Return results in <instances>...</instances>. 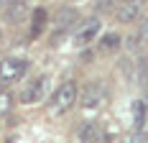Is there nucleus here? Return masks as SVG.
<instances>
[{
    "mask_svg": "<svg viewBox=\"0 0 148 143\" xmlns=\"http://www.w3.org/2000/svg\"><path fill=\"white\" fill-rule=\"evenodd\" d=\"M26 69H28V61L26 59H3L0 61V82H18L23 74H26Z\"/></svg>",
    "mask_w": 148,
    "mask_h": 143,
    "instance_id": "f03ea898",
    "label": "nucleus"
},
{
    "mask_svg": "<svg viewBox=\"0 0 148 143\" xmlns=\"http://www.w3.org/2000/svg\"><path fill=\"white\" fill-rule=\"evenodd\" d=\"M10 107H13V97H10L8 92H0V118L8 113Z\"/></svg>",
    "mask_w": 148,
    "mask_h": 143,
    "instance_id": "4468645a",
    "label": "nucleus"
},
{
    "mask_svg": "<svg viewBox=\"0 0 148 143\" xmlns=\"http://www.w3.org/2000/svg\"><path fill=\"white\" fill-rule=\"evenodd\" d=\"M44 87H46V77H38V79H33L26 89H23V95H21V102H26V105H31V102L41 100V95H44Z\"/></svg>",
    "mask_w": 148,
    "mask_h": 143,
    "instance_id": "0eeeda50",
    "label": "nucleus"
},
{
    "mask_svg": "<svg viewBox=\"0 0 148 143\" xmlns=\"http://www.w3.org/2000/svg\"><path fill=\"white\" fill-rule=\"evenodd\" d=\"M123 0H97L95 3V10L97 13H110V10H118V5Z\"/></svg>",
    "mask_w": 148,
    "mask_h": 143,
    "instance_id": "f8f14e48",
    "label": "nucleus"
},
{
    "mask_svg": "<svg viewBox=\"0 0 148 143\" xmlns=\"http://www.w3.org/2000/svg\"><path fill=\"white\" fill-rule=\"evenodd\" d=\"M146 38H148V21L143 23V26H140V31L135 33L133 38H130V46H140V43L146 41Z\"/></svg>",
    "mask_w": 148,
    "mask_h": 143,
    "instance_id": "ddd939ff",
    "label": "nucleus"
},
{
    "mask_svg": "<svg viewBox=\"0 0 148 143\" xmlns=\"http://www.w3.org/2000/svg\"><path fill=\"white\" fill-rule=\"evenodd\" d=\"M120 143H128V141H120Z\"/></svg>",
    "mask_w": 148,
    "mask_h": 143,
    "instance_id": "dca6fc26",
    "label": "nucleus"
},
{
    "mask_svg": "<svg viewBox=\"0 0 148 143\" xmlns=\"http://www.w3.org/2000/svg\"><path fill=\"white\" fill-rule=\"evenodd\" d=\"M102 138V125L100 123H82L79 128V143H97Z\"/></svg>",
    "mask_w": 148,
    "mask_h": 143,
    "instance_id": "6e6552de",
    "label": "nucleus"
},
{
    "mask_svg": "<svg viewBox=\"0 0 148 143\" xmlns=\"http://www.w3.org/2000/svg\"><path fill=\"white\" fill-rule=\"evenodd\" d=\"M97 33H100V21H97V18L84 21V23L77 28V33H74V46H89V43L97 38Z\"/></svg>",
    "mask_w": 148,
    "mask_h": 143,
    "instance_id": "20e7f679",
    "label": "nucleus"
},
{
    "mask_svg": "<svg viewBox=\"0 0 148 143\" xmlns=\"http://www.w3.org/2000/svg\"><path fill=\"white\" fill-rule=\"evenodd\" d=\"M130 113H133V125L135 128H143V123H146V102L135 100L133 107H130Z\"/></svg>",
    "mask_w": 148,
    "mask_h": 143,
    "instance_id": "9b49d317",
    "label": "nucleus"
},
{
    "mask_svg": "<svg viewBox=\"0 0 148 143\" xmlns=\"http://www.w3.org/2000/svg\"><path fill=\"white\" fill-rule=\"evenodd\" d=\"M79 102H82V107H87V110L100 107L105 102V87L100 85V82H89V85L84 87V92L79 95Z\"/></svg>",
    "mask_w": 148,
    "mask_h": 143,
    "instance_id": "7ed1b4c3",
    "label": "nucleus"
},
{
    "mask_svg": "<svg viewBox=\"0 0 148 143\" xmlns=\"http://www.w3.org/2000/svg\"><path fill=\"white\" fill-rule=\"evenodd\" d=\"M0 38H3V28H0Z\"/></svg>",
    "mask_w": 148,
    "mask_h": 143,
    "instance_id": "2eb2a0df",
    "label": "nucleus"
},
{
    "mask_svg": "<svg viewBox=\"0 0 148 143\" xmlns=\"http://www.w3.org/2000/svg\"><path fill=\"white\" fill-rule=\"evenodd\" d=\"M31 21H33V23H31V36H38V33L44 31V26H46V10L44 8H36Z\"/></svg>",
    "mask_w": 148,
    "mask_h": 143,
    "instance_id": "9d476101",
    "label": "nucleus"
},
{
    "mask_svg": "<svg viewBox=\"0 0 148 143\" xmlns=\"http://www.w3.org/2000/svg\"><path fill=\"white\" fill-rule=\"evenodd\" d=\"M120 43H123V38H120V33H115V31H110V33H105L102 38H100V43H97V49H100V54H112V51H118Z\"/></svg>",
    "mask_w": 148,
    "mask_h": 143,
    "instance_id": "1a4fd4ad",
    "label": "nucleus"
},
{
    "mask_svg": "<svg viewBox=\"0 0 148 143\" xmlns=\"http://www.w3.org/2000/svg\"><path fill=\"white\" fill-rule=\"evenodd\" d=\"M74 21H77V10H74V8H61L59 13H56V21H54V28L56 31H54V36H51V43L59 41L61 36L72 28Z\"/></svg>",
    "mask_w": 148,
    "mask_h": 143,
    "instance_id": "39448f33",
    "label": "nucleus"
},
{
    "mask_svg": "<svg viewBox=\"0 0 148 143\" xmlns=\"http://www.w3.org/2000/svg\"><path fill=\"white\" fill-rule=\"evenodd\" d=\"M77 97H79V87H77V82H64V85H59V89L54 92L51 107H54L56 113H66L74 102H77Z\"/></svg>",
    "mask_w": 148,
    "mask_h": 143,
    "instance_id": "f257e3e1",
    "label": "nucleus"
},
{
    "mask_svg": "<svg viewBox=\"0 0 148 143\" xmlns=\"http://www.w3.org/2000/svg\"><path fill=\"white\" fill-rule=\"evenodd\" d=\"M115 18L120 23H135L140 18V0H123L115 10Z\"/></svg>",
    "mask_w": 148,
    "mask_h": 143,
    "instance_id": "423d86ee",
    "label": "nucleus"
}]
</instances>
